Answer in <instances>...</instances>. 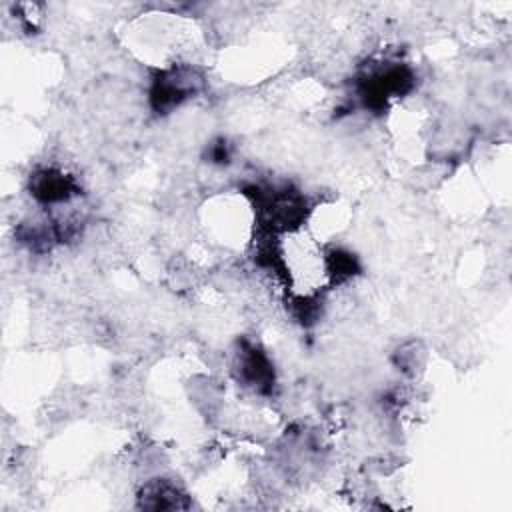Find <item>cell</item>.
I'll return each mask as SVG.
<instances>
[{
	"label": "cell",
	"mask_w": 512,
	"mask_h": 512,
	"mask_svg": "<svg viewBox=\"0 0 512 512\" xmlns=\"http://www.w3.org/2000/svg\"><path fill=\"white\" fill-rule=\"evenodd\" d=\"M246 194L254 202L256 220L264 234L276 236L280 232H290L306 220V198L290 186H284L282 190L248 186Z\"/></svg>",
	"instance_id": "6da1fadb"
},
{
	"label": "cell",
	"mask_w": 512,
	"mask_h": 512,
	"mask_svg": "<svg viewBox=\"0 0 512 512\" xmlns=\"http://www.w3.org/2000/svg\"><path fill=\"white\" fill-rule=\"evenodd\" d=\"M202 86V78L192 68L160 70L152 78L150 106L156 114H166L180 106L186 98L196 94Z\"/></svg>",
	"instance_id": "7a4b0ae2"
},
{
	"label": "cell",
	"mask_w": 512,
	"mask_h": 512,
	"mask_svg": "<svg viewBox=\"0 0 512 512\" xmlns=\"http://www.w3.org/2000/svg\"><path fill=\"white\" fill-rule=\"evenodd\" d=\"M238 378L260 394H270L274 388V366L270 358L256 346L244 342L238 352Z\"/></svg>",
	"instance_id": "3957f363"
},
{
	"label": "cell",
	"mask_w": 512,
	"mask_h": 512,
	"mask_svg": "<svg viewBox=\"0 0 512 512\" xmlns=\"http://www.w3.org/2000/svg\"><path fill=\"white\" fill-rule=\"evenodd\" d=\"M80 192L76 180L56 168H44L30 176V194L42 204L68 202Z\"/></svg>",
	"instance_id": "277c9868"
},
{
	"label": "cell",
	"mask_w": 512,
	"mask_h": 512,
	"mask_svg": "<svg viewBox=\"0 0 512 512\" xmlns=\"http://www.w3.org/2000/svg\"><path fill=\"white\" fill-rule=\"evenodd\" d=\"M138 506L150 508V510H180V508H188V500L180 486H176L170 480L156 478L146 482L144 488L140 490Z\"/></svg>",
	"instance_id": "5b68a950"
},
{
	"label": "cell",
	"mask_w": 512,
	"mask_h": 512,
	"mask_svg": "<svg viewBox=\"0 0 512 512\" xmlns=\"http://www.w3.org/2000/svg\"><path fill=\"white\" fill-rule=\"evenodd\" d=\"M324 270L332 284H344L346 280L360 272V262L356 254L344 248H330L324 254Z\"/></svg>",
	"instance_id": "8992f818"
},
{
	"label": "cell",
	"mask_w": 512,
	"mask_h": 512,
	"mask_svg": "<svg viewBox=\"0 0 512 512\" xmlns=\"http://www.w3.org/2000/svg\"><path fill=\"white\" fill-rule=\"evenodd\" d=\"M208 158L214 164H226L230 160V146H228V142L224 138L212 142L210 148H208Z\"/></svg>",
	"instance_id": "52a82bcc"
}]
</instances>
